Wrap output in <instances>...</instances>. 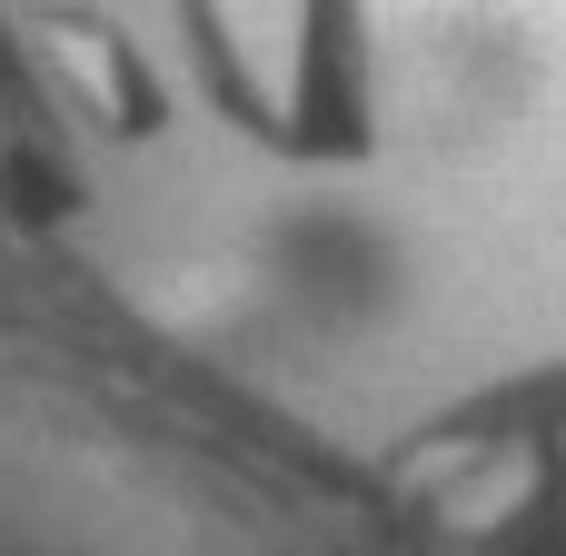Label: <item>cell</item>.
<instances>
[{
	"mask_svg": "<svg viewBox=\"0 0 566 556\" xmlns=\"http://www.w3.org/2000/svg\"><path fill=\"white\" fill-rule=\"evenodd\" d=\"M179 70L209 119L289 169L378 159V20L368 0H169Z\"/></svg>",
	"mask_w": 566,
	"mask_h": 556,
	"instance_id": "1",
	"label": "cell"
},
{
	"mask_svg": "<svg viewBox=\"0 0 566 556\" xmlns=\"http://www.w3.org/2000/svg\"><path fill=\"white\" fill-rule=\"evenodd\" d=\"M398 507L458 547H527L566 527V358L488 378L448 418H428L398 468Z\"/></svg>",
	"mask_w": 566,
	"mask_h": 556,
	"instance_id": "2",
	"label": "cell"
},
{
	"mask_svg": "<svg viewBox=\"0 0 566 556\" xmlns=\"http://www.w3.org/2000/svg\"><path fill=\"white\" fill-rule=\"evenodd\" d=\"M30 60H40L50 109H70L80 129H99V139H119V149H139V139L169 129V70L129 40L109 10L50 0V10L30 20Z\"/></svg>",
	"mask_w": 566,
	"mask_h": 556,
	"instance_id": "3",
	"label": "cell"
}]
</instances>
